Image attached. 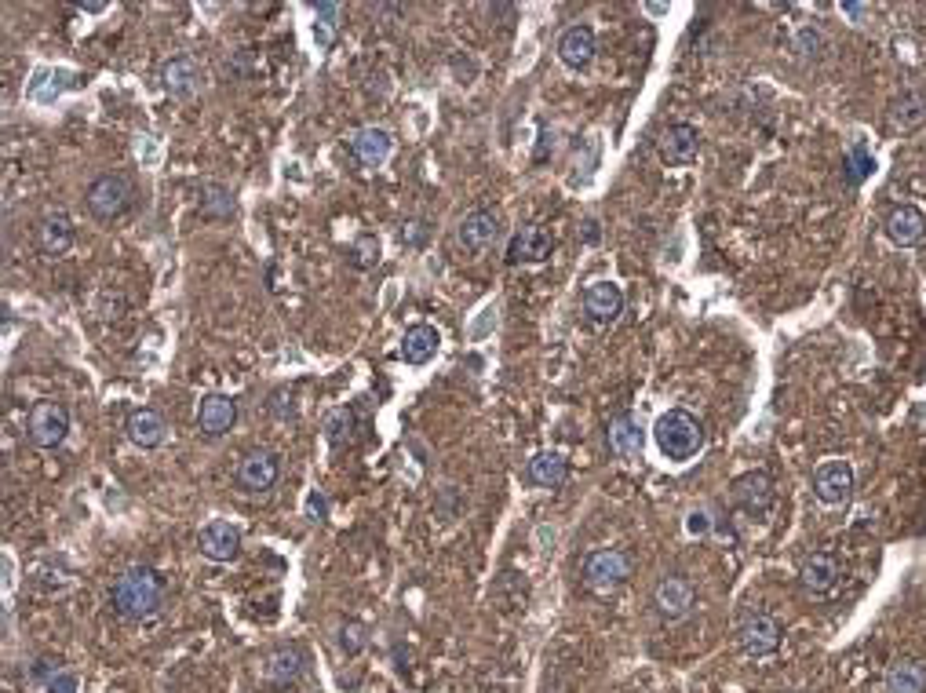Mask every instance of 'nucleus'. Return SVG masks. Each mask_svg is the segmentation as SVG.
<instances>
[{"instance_id":"39","label":"nucleus","mask_w":926,"mask_h":693,"mask_svg":"<svg viewBox=\"0 0 926 693\" xmlns=\"http://www.w3.org/2000/svg\"><path fill=\"white\" fill-rule=\"evenodd\" d=\"M686 529H690L693 537H704V533H708V529H711V518L704 515V511H693V515H690V522H686Z\"/></svg>"},{"instance_id":"11","label":"nucleus","mask_w":926,"mask_h":693,"mask_svg":"<svg viewBox=\"0 0 926 693\" xmlns=\"http://www.w3.org/2000/svg\"><path fill=\"white\" fill-rule=\"evenodd\" d=\"M197 548L208 562H234L241 555V529L227 518H212L197 533Z\"/></svg>"},{"instance_id":"4","label":"nucleus","mask_w":926,"mask_h":693,"mask_svg":"<svg viewBox=\"0 0 926 693\" xmlns=\"http://www.w3.org/2000/svg\"><path fill=\"white\" fill-rule=\"evenodd\" d=\"M278 478H281V456L274 453V449H267V445H256V449H248V453L237 460L234 482L241 493H248V497L270 493V489L278 486Z\"/></svg>"},{"instance_id":"17","label":"nucleus","mask_w":926,"mask_h":693,"mask_svg":"<svg viewBox=\"0 0 926 693\" xmlns=\"http://www.w3.org/2000/svg\"><path fill=\"white\" fill-rule=\"evenodd\" d=\"M124 431H128V442L139 445V449H157V445H165V438H168V420L157 413L154 405H143V409H132V413H128Z\"/></svg>"},{"instance_id":"41","label":"nucleus","mask_w":926,"mask_h":693,"mask_svg":"<svg viewBox=\"0 0 926 693\" xmlns=\"http://www.w3.org/2000/svg\"><path fill=\"white\" fill-rule=\"evenodd\" d=\"M843 11H846V15H854V19H861V15H868V8H865V4H843Z\"/></svg>"},{"instance_id":"2","label":"nucleus","mask_w":926,"mask_h":693,"mask_svg":"<svg viewBox=\"0 0 926 693\" xmlns=\"http://www.w3.org/2000/svg\"><path fill=\"white\" fill-rule=\"evenodd\" d=\"M653 438H657L660 453L682 464V460H693L704 449V424L686 409H668L653 427Z\"/></svg>"},{"instance_id":"9","label":"nucleus","mask_w":926,"mask_h":693,"mask_svg":"<svg viewBox=\"0 0 926 693\" xmlns=\"http://www.w3.org/2000/svg\"><path fill=\"white\" fill-rule=\"evenodd\" d=\"M854 493V467L846 460H824L813 471V497L828 507H839Z\"/></svg>"},{"instance_id":"37","label":"nucleus","mask_w":926,"mask_h":693,"mask_svg":"<svg viewBox=\"0 0 926 693\" xmlns=\"http://www.w3.org/2000/svg\"><path fill=\"white\" fill-rule=\"evenodd\" d=\"M795 48L803 55H817L824 48V37L813 26H806V30H799V37H795Z\"/></svg>"},{"instance_id":"22","label":"nucleus","mask_w":926,"mask_h":693,"mask_svg":"<svg viewBox=\"0 0 926 693\" xmlns=\"http://www.w3.org/2000/svg\"><path fill=\"white\" fill-rule=\"evenodd\" d=\"M73 238H77L73 219L66 212H59V208L37 223V245H41L44 256H66L73 249Z\"/></svg>"},{"instance_id":"42","label":"nucleus","mask_w":926,"mask_h":693,"mask_svg":"<svg viewBox=\"0 0 926 693\" xmlns=\"http://www.w3.org/2000/svg\"><path fill=\"white\" fill-rule=\"evenodd\" d=\"M310 511H318V515H321V511H325V500H321L318 493H314V497H310Z\"/></svg>"},{"instance_id":"5","label":"nucleus","mask_w":926,"mask_h":693,"mask_svg":"<svg viewBox=\"0 0 926 693\" xmlns=\"http://www.w3.org/2000/svg\"><path fill=\"white\" fill-rule=\"evenodd\" d=\"M500 241H504V216L493 212V208H471V212L460 219L456 245H460L467 256H485V252L496 249Z\"/></svg>"},{"instance_id":"18","label":"nucleus","mask_w":926,"mask_h":693,"mask_svg":"<svg viewBox=\"0 0 926 693\" xmlns=\"http://www.w3.org/2000/svg\"><path fill=\"white\" fill-rule=\"evenodd\" d=\"M558 59L569 66V70H587L591 59H595V30L587 22H573L562 30L558 37Z\"/></svg>"},{"instance_id":"16","label":"nucleus","mask_w":926,"mask_h":693,"mask_svg":"<svg viewBox=\"0 0 926 693\" xmlns=\"http://www.w3.org/2000/svg\"><path fill=\"white\" fill-rule=\"evenodd\" d=\"M201 81H205V70H201V63H197L194 55H175V59H168L161 66V84L175 99H190L201 88Z\"/></svg>"},{"instance_id":"40","label":"nucleus","mask_w":926,"mask_h":693,"mask_svg":"<svg viewBox=\"0 0 926 693\" xmlns=\"http://www.w3.org/2000/svg\"><path fill=\"white\" fill-rule=\"evenodd\" d=\"M584 241H587V245H595V241H598V223H595V219H587V223H584Z\"/></svg>"},{"instance_id":"23","label":"nucleus","mask_w":926,"mask_h":693,"mask_svg":"<svg viewBox=\"0 0 926 693\" xmlns=\"http://www.w3.org/2000/svg\"><path fill=\"white\" fill-rule=\"evenodd\" d=\"M926 234V216L919 212L916 205H901L890 212V219H886V238L894 241V245H901V249H912V245H919Z\"/></svg>"},{"instance_id":"20","label":"nucleus","mask_w":926,"mask_h":693,"mask_svg":"<svg viewBox=\"0 0 926 693\" xmlns=\"http://www.w3.org/2000/svg\"><path fill=\"white\" fill-rule=\"evenodd\" d=\"M606 442L609 453L620 456V460H631V456H642V445H646V431L631 413H617L606 427Z\"/></svg>"},{"instance_id":"36","label":"nucleus","mask_w":926,"mask_h":693,"mask_svg":"<svg viewBox=\"0 0 926 693\" xmlns=\"http://www.w3.org/2000/svg\"><path fill=\"white\" fill-rule=\"evenodd\" d=\"M325 431H329V442L332 445H343L350 438V431H354V416H350L347 409H336V413L329 416Z\"/></svg>"},{"instance_id":"27","label":"nucleus","mask_w":926,"mask_h":693,"mask_svg":"<svg viewBox=\"0 0 926 693\" xmlns=\"http://www.w3.org/2000/svg\"><path fill=\"white\" fill-rule=\"evenodd\" d=\"M525 478H529L533 486L558 489L569 478V460L562 453H536L533 460H529V467H525Z\"/></svg>"},{"instance_id":"29","label":"nucleus","mask_w":926,"mask_h":693,"mask_svg":"<svg viewBox=\"0 0 926 693\" xmlns=\"http://www.w3.org/2000/svg\"><path fill=\"white\" fill-rule=\"evenodd\" d=\"M303 675V657L296 650H274L267 661V679L274 686H292Z\"/></svg>"},{"instance_id":"28","label":"nucleus","mask_w":926,"mask_h":693,"mask_svg":"<svg viewBox=\"0 0 926 693\" xmlns=\"http://www.w3.org/2000/svg\"><path fill=\"white\" fill-rule=\"evenodd\" d=\"M890 121H894L901 132H916L926 125V95L919 92H905L901 99H894L890 106Z\"/></svg>"},{"instance_id":"19","label":"nucleus","mask_w":926,"mask_h":693,"mask_svg":"<svg viewBox=\"0 0 926 693\" xmlns=\"http://www.w3.org/2000/svg\"><path fill=\"white\" fill-rule=\"evenodd\" d=\"M555 252V238L547 234L544 227H522L507 245V267H518V263H544L547 256Z\"/></svg>"},{"instance_id":"1","label":"nucleus","mask_w":926,"mask_h":693,"mask_svg":"<svg viewBox=\"0 0 926 693\" xmlns=\"http://www.w3.org/2000/svg\"><path fill=\"white\" fill-rule=\"evenodd\" d=\"M110 602L114 610L128 621H143L154 617L165 602V577L154 566H128L110 588Z\"/></svg>"},{"instance_id":"31","label":"nucleus","mask_w":926,"mask_h":693,"mask_svg":"<svg viewBox=\"0 0 926 693\" xmlns=\"http://www.w3.org/2000/svg\"><path fill=\"white\" fill-rule=\"evenodd\" d=\"M872 172H875L872 154H868L861 143H854V146H850V154H846V172H843L846 183H850V187H861V183H865Z\"/></svg>"},{"instance_id":"24","label":"nucleus","mask_w":926,"mask_h":693,"mask_svg":"<svg viewBox=\"0 0 926 693\" xmlns=\"http://www.w3.org/2000/svg\"><path fill=\"white\" fill-rule=\"evenodd\" d=\"M391 146H394L391 132H387V128H376V125L358 128V132L350 135V150H354V157L369 168L383 165V161L391 157Z\"/></svg>"},{"instance_id":"35","label":"nucleus","mask_w":926,"mask_h":693,"mask_svg":"<svg viewBox=\"0 0 926 693\" xmlns=\"http://www.w3.org/2000/svg\"><path fill=\"white\" fill-rule=\"evenodd\" d=\"M365 646H369V628H365V624H358V621L343 624V628H340V650L347 653V657H358Z\"/></svg>"},{"instance_id":"10","label":"nucleus","mask_w":926,"mask_h":693,"mask_svg":"<svg viewBox=\"0 0 926 693\" xmlns=\"http://www.w3.org/2000/svg\"><path fill=\"white\" fill-rule=\"evenodd\" d=\"M693 599H697V591H693L690 577H682V573H664L653 588V606L664 621H682L693 610Z\"/></svg>"},{"instance_id":"6","label":"nucleus","mask_w":926,"mask_h":693,"mask_svg":"<svg viewBox=\"0 0 926 693\" xmlns=\"http://www.w3.org/2000/svg\"><path fill=\"white\" fill-rule=\"evenodd\" d=\"M631 577V559L620 548H598L584 559V584L595 595H613Z\"/></svg>"},{"instance_id":"7","label":"nucleus","mask_w":926,"mask_h":693,"mask_svg":"<svg viewBox=\"0 0 926 693\" xmlns=\"http://www.w3.org/2000/svg\"><path fill=\"white\" fill-rule=\"evenodd\" d=\"M26 435L37 449H59L70 435V409L55 398H44L26 416Z\"/></svg>"},{"instance_id":"26","label":"nucleus","mask_w":926,"mask_h":693,"mask_svg":"<svg viewBox=\"0 0 926 693\" xmlns=\"http://www.w3.org/2000/svg\"><path fill=\"white\" fill-rule=\"evenodd\" d=\"M886 693H926V661L901 657L886 672Z\"/></svg>"},{"instance_id":"33","label":"nucleus","mask_w":926,"mask_h":693,"mask_svg":"<svg viewBox=\"0 0 926 693\" xmlns=\"http://www.w3.org/2000/svg\"><path fill=\"white\" fill-rule=\"evenodd\" d=\"M350 263L358 270H369L380 263V238L376 234H361L354 245H350Z\"/></svg>"},{"instance_id":"14","label":"nucleus","mask_w":926,"mask_h":693,"mask_svg":"<svg viewBox=\"0 0 926 693\" xmlns=\"http://www.w3.org/2000/svg\"><path fill=\"white\" fill-rule=\"evenodd\" d=\"M237 424V402L230 394H205L201 405H197V431L208 438L227 435L230 427Z\"/></svg>"},{"instance_id":"13","label":"nucleus","mask_w":926,"mask_h":693,"mask_svg":"<svg viewBox=\"0 0 926 693\" xmlns=\"http://www.w3.org/2000/svg\"><path fill=\"white\" fill-rule=\"evenodd\" d=\"M839 577H843V562L835 559L832 551H813V555H806V559L799 562V580H803V588L810 591V595H828V591H835Z\"/></svg>"},{"instance_id":"30","label":"nucleus","mask_w":926,"mask_h":693,"mask_svg":"<svg viewBox=\"0 0 926 693\" xmlns=\"http://www.w3.org/2000/svg\"><path fill=\"white\" fill-rule=\"evenodd\" d=\"M201 216L205 219H230L234 216V194L219 183H205L201 187Z\"/></svg>"},{"instance_id":"21","label":"nucleus","mask_w":926,"mask_h":693,"mask_svg":"<svg viewBox=\"0 0 926 693\" xmlns=\"http://www.w3.org/2000/svg\"><path fill=\"white\" fill-rule=\"evenodd\" d=\"M700 154V132L686 121H675V125L664 128L660 135V157L668 165H690L693 157Z\"/></svg>"},{"instance_id":"3","label":"nucleus","mask_w":926,"mask_h":693,"mask_svg":"<svg viewBox=\"0 0 926 693\" xmlns=\"http://www.w3.org/2000/svg\"><path fill=\"white\" fill-rule=\"evenodd\" d=\"M84 201H88V212L95 219H121L132 212L135 187L132 179L121 176V172H103L99 179H92V187L84 190Z\"/></svg>"},{"instance_id":"25","label":"nucleus","mask_w":926,"mask_h":693,"mask_svg":"<svg viewBox=\"0 0 926 693\" xmlns=\"http://www.w3.org/2000/svg\"><path fill=\"white\" fill-rule=\"evenodd\" d=\"M438 347H442V336L434 325H412L402 336V358L409 365H427L438 354Z\"/></svg>"},{"instance_id":"32","label":"nucleus","mask_w":926,"mask_h":693,"mask_svg":"<svg viewBox=\"0 0 926 693\" xmlns=\"http://www.w3.org/2000/svg\"><path fill=\"white\" fill-rule=\"evenodd\" d=\"M44 668H37V675L44 679V690L48 693H77V675L66 672L59 661H41Z\"/></svg>"},{"instance_id":"34","label":"nucleus","mask_w":926,"mask_h":693,"mask_svg":"<svg viewBox=\"0 0 926 693\" xmlns=\"http://www.w3.org/2000/svg\"><path fill=\"white\" fill-rule=\"evenodd\" d=\"M314 15H318V22H314V37H318L321 48H329L332 33H336V19H340V4H318Z\"/></svg>"},{"instance_id":"8","label":"nucleus","mask_w":926,"mask_h":693,"mask_svg":"<svg viewBox=\"0 0 926 693\" xmlns=\"http://www.w3.org/2000/svg\"><path fill=\"white\" fill-rule=\"evenodd\" d=\"M781 639H784V628L777 617H770V613H752V617H744L741 628H737V646H741L744 657H755V661H762V657H770V653L781 650Z\"/></svg>"},{"instance_id":"15","label":"nucleus","mask_w":926,"mask_h":693,"mask_svg":"<svg viewBox=\"0 0 926 693\" xmlns=\"http://www.w3.org/2000/svg\"><path fill=\"white\" fill-rule=\"evenodd\" d=\"M624 311V292L613 281H591L584 289V314L595 325H613Z\"/></svg>"},{"instance_id":"38","label":"nucleus","mask_w":926,"mask_h":693,"mask_svg":"<svg viewBox=\"0 0 926 693\" xmlns=\"http://www.w3.org/2000/svg\"><path fill=\"white\" fill-rule=\"evenodd\" d=\"M423 238H427V223H420V219H412V223H405V230H402V241H405V245H423Z\"/></svg>"},{"instance_id":"12","label":"nucleus","mask_w":926,"mask_h":693,"mask_svg":"<svg viewBox=\"0 0 926 693\" xmlns=\"http://www.w3.org/2000/svg\"><path fill=\"white\" fill-rule=\"evenodd\" d=\"M733 504L741 507L744 515L762 518L773 507V478L766 471H744L741 478H733Z\"/></svg>"}]
</instances>
